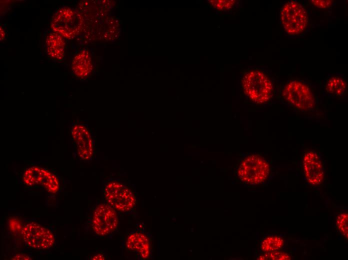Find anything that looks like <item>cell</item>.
I'll list each match as a JSON object with an SVG mask.
<instances>
[{"instance_id": "obj_1", "label": "cell", "mask_w": 348, "mask_h": 260, "mask_svg": "<svg viewBox=\"0 0 348 260\" xmlns=\"http://www.w3.org/2000/svg\"><path fill=\"white\" fill-rule=\"evenodd\" d=\"M103 198L106 204L122 212L131 211L136 204L134 190L118 180L109 179L104 182Z\"/></svg>"}, {"instance_id": "obj_2", "label": "cell", "mask_w": 348, "mask_h": 260, "mask_svg": "<svg viewBox=\"0 0 348 260\" xmlns=\"http://www.w3.org/2000/svg\"><path fill=\"white\" fill-rule=\"evenodd\" d=\"M242 87L245 94L256 104L265 103L272 96V82L260 70H252L246 72L242 79Z\"/></svg>"}, {"instance_id": "obj_3", "label": "cell", "mask_w": 348, "mask_h": 260, "mask_svg": "<svg viewBox=\"0 0 348 260\" xmlns=\"http://www.w3.org/2000/svg\"><path fill=\"white\" fill-rule=\"evenodd\" d=\"M270 168L268 162L260 156L252 154L245 158L238 168L237 175L244 183L258 185L268 177Z\"/></svg>"}, {"instance_id": "obj_4", "label": "cell", "mask_w": 348, "mask_h": 260, "mask_svg": "<svg viewBox=\"0 0 348 260\" xmlns=\"http://www.w3.org/2000/svg\"><path fill=\"white\" fill-rule=\"evenodd\" d=\"M280 18L284 29L290 34L302 33L308 26L307 12L302 5L296 2L290 1L284 4Z\"/></svg>"}, {"instance_id": "obj_5", "label": "cell", "mask_w": 348, "mask_h": 260, "mask_svg": "<svg viewBox=\"0 0 348 260\" xmlns=\"http://www.w3.org/2000/svg\"><path fill=\"white\" fill-rule=\"evenodd\" d=\"M23 240L30 248L46 250L52 247L55 236L48 228L34 222L27 224L22 230Z\"/></svg>"}, {"instance_id": "obj_6", "label": "cell", "mask_w": 348, "mask_h": 260, "mask_svg": "<svg viewBox=\"0 0 348 260\" xmlns=\"http://www.w3.org/2000/svg\"><path fill=\"white\" fill-rule=\"evenodd\" d=\"M118 218L115 210L106 204H100L94 208L92 216L91 226L98 236H105L118 228Z\"/></svg>"}, {"instance_id": "obj_7", "label": "cell", "mask_w": 348, "mask_h": 260, "mask_svg": "<svg viewBox=\"0 0 348 260\" xmlns=\"http://www.w3.org/2000/svg\"><path fill=\"white\" fill-rule=\"evenodd\" d=\"M80 18L72 8L66 7L60 8L53 15L51 26L54 32L62 36L71 39L75 37L80 28Z\"/></svg>"}, {"instance_id": "obj_8", "label": "cell", "mask_w": 348, "mask_h": 260, "mask_svg": "<svg viewBox=\"0 0 348 260\" xmlns=\"http://www.w3.org/2000/svg\"><path fill=\"white\" fill-rule=\"evenodd\" d=\"M70 134L79 158L82 160H91L94 154V140L87 124L75 122L71 127Z\"/></svg>"}, {"instance_id": "obj_9", "label": "cell", "mask_w": 348, "mask_h": 260, "mask_svg": "<svg viewBox=\"0 0 348 260\" xmlns=\"http://www.w3.org/2000/svg\"><path fill=\"white\" fill-rule=\"evenodd\" d=\"M24 183L30 186H41L50 193L55 194L60 189L58 176L48 170L40 166L27 168L22 175Z\"/></svg>"}, {"instance_id": "obj_10", "label": "cell", "mask_w": 348, "mask_h": 260, "mask_svg": "<svg viewBox=\"0 0 348 260\" xmlns=\"http://www.w3.org/2000/svg\"><path fill=\"white\" fill-rule=\"evenodd\" d=\"M282 94L290 104L302 110H309L315 106L314 95L310 88L304 83L293 80L284 87Z\"/></svg>"}, {"instance_id": "obj_11", "label": "cell", "mask_w": 348, "mask_h": 260, "mask_svg": "<svg viewBox=\"0 0 348 260\" xmlns=\"http://www.w3.org/2000/svg\"><path fill=\"white\" fill-rule=\"evenodd\" d=\"M304 174L308 182L312 185L320 184L324 178V172L321 160L314 151L305 154L303 158Z\"/></svg>"}, {"instance_id": "obj_12", "label": "cell", "mask_w": 348, "mask_h": 260, "mask_svg": "<svg viewBox=\"0 0 348 260\" xmlns=\"http://www.w3.org/2000/svg\"><path fill=\"white\" fill-rule=\"evenodd\" d=\"M126 248L138 254L142 258L147 259L151 252L149 238L142 232H135L130 235L126 242Z\"/></svg>"}, {"instance_id": "obj_13", "label": "cell", "mask_w": 348, "mask_h": 260, "mask_svg": "<svg viewBox=\"0 0 348 260\" xmlns=\"http://www.w3.org/2000/svg\"><path fill=\"white\" fill-rule=\"evenodd\" d=\"M92 58L89 52L84 50L75 56L72 62V70L78 78H84L92 70Z\"/></svg>"}, {"instance_id": "obj_14", "label": "cell", "mask_w": 348, "mask_h": 260, "mask_svg": "<svg viewBox=\"0 0 348 260\" xmlns=\"http://www.w3.org/2000/svg\"><path fill=\"white\" fill-rule=\"evenodd\" d=\"M46 52L49 58L62 60L65 54V43L62 36L54 32L50 34L46 39Z\"/></svg>"}, {"instance_id": "obj_15", "label": "cell", "mask_w": 348, "mask_h": 260, "mask_svg": "<svg viewBox=\"0 0 348 260\" xmlns=\"http://www.w3.org/2000/svg\"><path fill=\"white\" fill-rule=\"evenodd\" d=\"M284 244V241L278 236H268L261 242L260 249L264 253L274 252L281 248Z\"/></svg>"}, {"instance_id": "obj_16", "label": "cell", "mask_w": 348, "mask_h": 260, "mask_svg": "<svg viewBox=\"0 0 348 260\" xmlns=\"http://www.w3.org/2000/svg\"><path fill=\"white\" fill-rule=\"evenodd\" d=\"M346 84L341 78L334 76L331 78L328 82L326 86L327 92L331 94L340 96L345 92Z\"/></svg>"}, {"instance_id": "obj_17", "label": "cell", "mask_w": 348, "mask_h": 260, "mask_svg": "<svg viewBox=\"0 0 348 260\" xmlns=\"http://www.w3.org/2000/svg\"><path fill=\"white\" fill-rule=\"evenodd\" d=\"M291 258V256L288 253L279 250L264 253L258 258V260H290Z\"/></svg>"}, {"instance_id": "obj_18", "label": "cell", "mask_w": 348, "mask_h": 260, "mask_svg": "<svg viewBox=\"0 0 348 260\" xmlns=\"http://www.w3.org/2000/svg\"><path fill=\"white\" fill-rule=\"evenodd\" d=\"M348 214L347 212H342L339 214L336 220V226L338 229L342 236L348 238Z\"/></svg>"}, {"instance_id": "obj_19", "label": "cell", "mask_w": 348, "mask_h": 260, "mask_svg": "<svg viewBox=\"0 0 348 260\" xmlns=\"http://www.w3.org/2000/svg\"><path fill=\"white\" fill-rule=\"evenodd\" d=\"M234 0H212L208 2L213 8L220 10L231 8L235 4Z\"/></svg>"}, {"instance_id": "obj_20", "label": "cell", "mask_w": 348, "mask_h": 260, "mask_svg": "<svg viewBox=\"0 0 348 260\" xmlns=\"http://www.w3.org/2000/svg\"><path fill=\"white\" fill-rule=\"evenodd\" d=\"M312 3L316 6L321 8H326L330 7L332 4V0H311Z\"/></svg>"}, {"instance_id": "obj_21", "label": "cell", "mask_w": 348, "mask_h": 260, "mask_svg": "<svg viewBox=\"0 0 348 260\" xmlns=\"http://www.w3.org/2000/svg\"><path fill=\"white\" fill-rule=\"evenodd\" d=\"M11 260H32V258L28 255L24 254H18L10 258Z\"/></svg>"}, {"instance_id": "obj_22", "label": "cell", "mask_w": 348, "mask_h": 260, "mask_svg": "<svg viewBox=\"0 0 348 260\" xmlns=\"http://www.w3.org/2000/svg\"><path fill=\"white\" fill-rule=\"evenodd\" d=\"M92 260H105L106 258L102 252H98L92 256Z\"/></svg>"}, {"instance_id": "obj_23", "label": "cell", "mask_w": 348, "mask_h": 260, "mask_svg": "<svg viewBox=\"0 0 348 260\" xmlns=\"http://www.w3.org/2000/svg\"><path fill=\"white\" fill-rule=\"evenodd\" d=\"M0 39H1V40H2L4 38L5 35H6L5 32H4V29L2 28V27H0Z\"/></svg>"}]
</instances>
